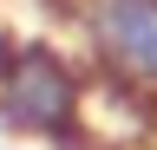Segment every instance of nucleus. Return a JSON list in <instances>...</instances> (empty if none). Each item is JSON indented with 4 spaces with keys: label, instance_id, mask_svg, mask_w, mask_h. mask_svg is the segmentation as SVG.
Masks as SVG:
<instances>
[{
    "label": "nucleus",
    "instance_id": "nucleus-1",
    "mask_svg": "<svg viewBox=\"0 0 157 150\" xmlns=\"http://www.w3.org/2000/svg\"><path fill=\"white\" fill-rule=\"evenodd\" d=\"M92 111H98V91L72 46H59L52 33L0 26V130L13 144L105 150Z\"/></svg>",
    "mask_w": 157,
    "mask_h": 150
},
{
    "label": "nucleus",
    "instance_id": "nucleus-2",
    "mask_svg": "<svg viewBox=\"0 0 157 150\" xmlns=\"http://www.w3.org/2000/svg\"><path fill=\"white\" fill-rule=\"evenodd\" d=\"M92 91L157 124V0H59Z\"/></svg>",
    "mask_w": 157,
    "mask_h": 150
}]
</instances>
